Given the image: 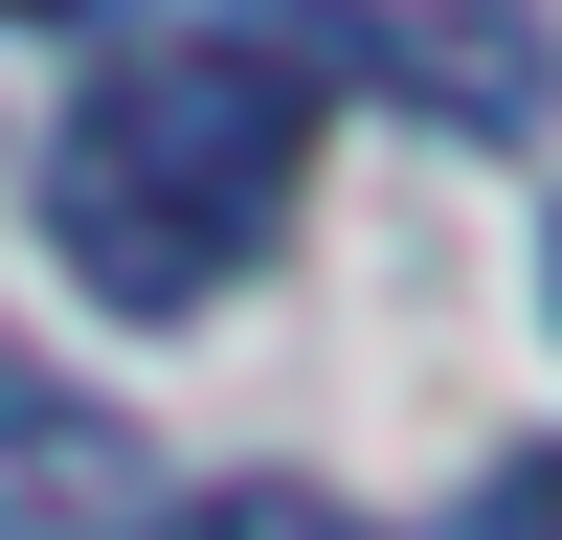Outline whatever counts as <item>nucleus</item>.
<instances>
[{
    "label": "nucleus",
    "instance_id": "f257e3e1",
    "mask_svg": "<svg viewBox=\"0 0 562 540\" xmlns=\"http://www.w3.org/2000/svg\"><path fill=\"white\" fill-rule=\"evenodd\" d=\"M315 180V45H248V23H180V45H113L45 135V248L90 270L113 315H203L225 270L293 225Z\"/></svg>",
    "mask_w": 562,
    "mask_h": 540
},
{
    "label": "nucleus",
    "instance_id": "f03ea898",
    "mask_svg": "<svg viewBox=\"0 0 562 540\" xmlns=\"http://www.w3.org/2000/svg\"><path fill=\"white\" fill-rule=\"evenodd\" d=\"M383 68L428 90L450 135H540V113H562V45L518 23V0H450V23H383Z\"/></svg>",
    "mask_w": 562,
    "mask_h": 540
},
{
    "label": "nucleus",
    "instance_id": "7ed1b4c3",
    "mask_svg": "<svg viewBox=\"0 0 562 540\" xmlns=\"http://www.w3.org/2000/svg\"><path fill=\"white\" fill-rule=\"evenodd\" d=\"M135 495V450L90 428V405H45V383H0V518H113Z\"/></svg>",
    "mask_w": 562,
    "mask_h": 540
},
{
    "label": "nucleus",
    "instance_id": "20e7f679",
    "mask_svg": "<svg viewBox=\"0 0 562 540\" xmlns=\"http://www.w3.org/2000/svg\"><path fill=\"white\" fill-rule=\"evenodd\" d=\"M203 540H383V518H338V495H293V473H248V495H203Z\"/></svg>",
    "mask_w": 562,
    "mask_h": 540
},
{
    "label": "nucleus",
    "instance_id": "39448f33",
    "mask_svg": "<svg viewBox=\"0 0 562 540\" xmlns=\"http://www.w3.org/2000/svg\"><path fill=\"white\" fill-rule=\"evenodd\" d=\"M450 540H562V450H518V473H495V495H473Z\"/></svg>",
    "mask_w": 562,
    "mask_h": 540
},
{
    "label": "nucleus",
    "instance_id": "423d86ee",
    "mask_svg": "<svg viewBox=\"0 0 562 540\" xmlns=\"http://www.w3.org/2000/svg\"><path fill=\"white\" fill-rule=\"evenodd\" d=\"M0 23H90V0H0Z\"/></svg>",
    "mask_w": 562,
    "mask_h": 540
},
{
    "label": "nucleus",
    "instance_id": "0eeeda50",
    "mask_svg": "<svg viewBox=\"0 0 562 540\" xmlns=\"http://www.w3.org/2000/svg\"><path fill=\"white\" fill-rule=\"evenodd\" d=\"M540 293H562V225H540Z\"/></svg>",
    "mask_w": 562,
    "mask_h": 540
}]
</instances>
